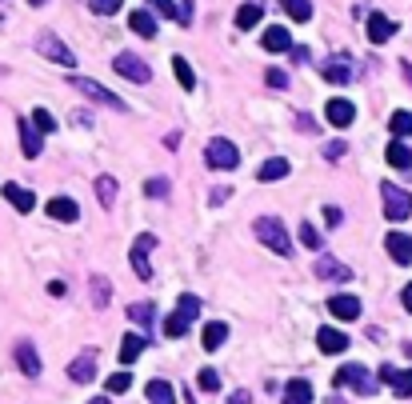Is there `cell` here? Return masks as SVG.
<instances>
[{"label":"cell","mask_w":412,"mask_h":404,"mask_svg":"<svg viewBox=\"0 0 412 404\" xmlns=\"http://www.w3.org/2000/svg\"><path fill=\"white\" fill-rule=\"evenodd\" d=\"M252 233H256V241H261L264 248H272L276 256H292V253H296V248H292V241H288V233H284L281 216H256Z\"/></svg>","instance_id":"1"},{"label":"cell","mask_w":412,"mask_h":404,"mask_svg":"<svg viewBox=\"0 0 412 404\" xmlns=\"http://www.w3.org/2000/svg\"><path fill=\"white\" fill-rule=\"evenodd\" d=\"M336 384H341V388H348V393H356V396H372L384 380H376V376H372L364 364H344L341 373H336Z\"/></svg>","instance_id":"2"},{"label":"cell","mask_w":412,"mask_h":404,"mask_svg":"<svg viewBox=\"0 0 412 404\" xmlns=\"http://www.w3.org/2000/svg\"><path fill=\"white\" fill-rule=\"evenodd\" d=\"M381 201H384V216L392 224H401L412 216V196L404 188H396V184H381Z\"/></svg>","instance_id":"3"},{"label":"cell","mask_w":412,"mask_h":404,"mask_svg":"<svg viewBox=\"0 0 412 404\" xmlns=\"http://www.w3.org/2000/svg\"><path fill=\"white\" fill-rule=\"evenodd\" d=\"M69 89H81L89 101H96V104H104V108H112V112H124L129 104L121 101V96H112L104 84H96V81H89V76H69Z\"/></svg>","instance_id":"4"},{"label":"cell","mask_w":412,"mask_h":404,"mask_svg":"<svg viewBox=\"0 0 412 404\" xmlns=\"http://www.w3.org/2000/svg\"><path fill=\"white\" fill-rule=\"evenodd\" d=\"M204 161H208V168L228 172V168H236V164H241V152H236V144H232V141L216 136V141H208V148H204Z\"/></svg>","instance_id":"5"},{"label":"cell","mask_w":412,"mask_h":404,"mask_svg":"<svg viewBox=\"0 0 412 404\" xmlns=\"http://www.w3.org/2000/svg\"><path fill=\"white\" fill-rule=\"evenodd\" d=\"M36 49H41V56H49V61L64 64V69H72V64H76L72 49L61 41V36H56V32H41V36H36Z\"/></svg>","instance_id":"6"},{"label":"cell","mask_w":412,"mask_h":404,"mask_svg":"<svg viewBox=\"0 0 412 404\" xmlns=\"http://www.w3.org/2000/svg\"><path fill=\"white\" fill-rule=\"evenodd\" d=\"M156 248V236L152 233H141L136 241H132V253H129V261H132V268H136V276L141 281H152V264H149V253Z\"/></svg>","instance_id":"7"},{"label":"cell","mask_w":412,"mask_h":404,"mask_svg":"<svg viewBox=\"0 0 412 404\" xmlns=\"http://www.w3.org/2000/svg\"><path fill=\"white\" fill-rule=\"evenodd\" d=\"M112 69L121 72L124 81H132V84H149L152 81V69L144 61H136V56H129V52H121V56L112 61Z\"/></svg>","instance_id":"8"},{"label":"cell","mask_w":412,"mask_h":404,"mask_svg":"<svg viewBox=\"0 0 412 404\" xmlns=\"http://www.w3.org/2000/svg\"><path fill=\"white\" fill-rule=\"evenodd\" d=\"M324 116H328L332 128H348V124L356 121V104H352V101H341V96H336V101L324 104Z\"/></svg>","instance_id":"9"},{"label":"cell","mask_w":412,"mask_h":404,"mask_svg":"<svg viewBox=\"0 0 412 404\" xmlns=\"http://www.w3.org/2000/svg\"><path fill=\"white\" fill-rule=\"evenodd\" d=\"M312 273L321 276V281H352V268H348V264H341L336 256H316Z\"/></svg>","instance_id":"10"},{"label":"cell","mask_w":412,"mask_h":404,"mask_svg":"<svg viewBox=\"0 0 412 404\" xmlns=\"http://www.w3.org/2000/svg\"><path fill=\"white\" fill-rule=\"evenodd\" d=\"M69 376L76 384H89L92 376H96V348H84L76 360H69Z\"/></svg>","instance_id":"11"},{"label":"cell","mask_w":412,"mask_h":404,"mask_svg":"<svg viewBox=\"0 0 412 404\" xmlns=\"http://www.w3.org/2000/svg\"><path fill=\"white\" fill-rule=\"evenodd\" d=\"M381 380L388 384L396 396H412V368H392V364H384Z\"/></svg>","instance_id":"12"},{"label":"cell","mask_w":412,"mask_h":404,"mask_svg":"<svg viewBox=\"0 0 412 404\" xmlns=\"http://www.w3.org/2000/svg\"><path fill=\"white\" fill-rule=\"evenodd\" d=\"M21 152L29 156V161H36V156L44 152V144H41V128L32 124V116H29V121H21Z\"/></svg>","instance_id":"13"},{"label":"cell","mask_w":412,"mask_h":404,"mask_svg":"<svg viewBox=\"0 0 412 404\" xmlns=\"http://www.w3.org/2000/svg\"><path fill=\"white\" fill-rule=\"evenodd\" d=\"M12 356H16V364H21V373H24V376H32V380L41 376V368H44V364H41V356H36V348H32L29 340H21V344H16V353H12Z\"/></svg>","instance_id":"14"},{"label":"cell","mask_w":412,"mask_h":404,"mask_svg":"<svg viewBox=\"0 0 412 404\" xmlns=\"http://www.w3.org/2000/svg\"><path fill=\"white\" fill-rule=\"evenodd\" d=\"M44 213L52 216V221H76V216H81V208H76V201H72V196H52L49 204H44Z\"/></svg>","instance_id":"15"},{"label":"cell","mask_w":412,"mask_h":404,"mask_svg":"<svg viewBox=\"0 0 412 404\" xmlns=\"http://www.w3.org/2000/svg\"><path fill=\"white\" fill-rule=\"evenodd\" d=\"M328 313L336 316V320H356V316H361V301L348 296V293H341V296H332L328 301Z\"/></svg>","instance_id":"16"},{"label":"cell","mask_w":412,"mask_h":404,"mask_svg":"<svg viewBox=\"0 0 412 404\" xmlns=\"http://www.w3.org/2000/svg\"><path fill=\"white\" fill-rule=\"evenodd\" d=\"M384 248H388V256H392L396 264H412V236H404V233H388Z\"/></svg>","instance_id":"17"},{"label":"cell","mask_w":412,"mask_h":404,"mask_svg":"<svg viewBox=\"0 0 412 404\" xmlns=\"http://www.w3.org/2000/svg\"><path fill=\"white\" fill-rule=\"evenodd\" d=\"M316 344H321L324 356H341L344 348H348V336L336 333V328H321V333H316Z\"/></svg>","instance_id":"18"},{"label":"cell","mask_w":412,"mask_h":404,"mask_svg":"<svg viewBox=\"0 0 412 404\" xmlns=\"http://www.w3.org/2000/svg\"><path fill=\"white\" fill-rule=\"evenodd\" d=\"M4 196L12 201V208H16V213H32V208H36V196H32L24 184H16V181L4 184Z\"/></svg>","instance_id":"19"},{"label":"cell","mask_w":412,"mask_h":404,"mask_svg":"<svg viewBox=\"0 0 412 404\" xmlns=\"http://www.w3.org/2000/svg\"><path fill=\"white\" fill-rule=\"evenodd\" d=\"M392 32H396V24H392L384 12H372V16H368V41H372V44L392 41Z\"/></svg>","instance_id":"20"},{"label":"cell","mask_w":412,"mask_h":404,"mask_svg":"<svg viewBox=\"0 0 412 404\" xmlns=\"http://www.w3.org/2000/svg\"><path fill=\"white\" fill-rule=\"evenodd\" d=\"M129 29L136 32V36H144V41H152V36H156V16H152L149 9L132 12V16H129Z\"/></svg>","instance_id":"21"},{"label":"cell","mask_w":412,"mask_h":404,"mask_svg":"<svg viewBox=\"0 0 412 404\" xmlns=\"http://www.w3.org/2000/svg\"><path fill=\"white\" fill-rule=\"evenodd\" d=\"M288 172H292V164L284 161V156H268V161L256 168V176H261V181H284Z\"/></svg>","instance_id":"22"},{"label":"cell","mask_w":412,"mask_h":404,"mask_svg":"<svg viewBox=\"0 0 412 404\" xmlns=\"http://www.w3.org/2000/svg\"><path fill=\"white\" fill-rule=\"evenodd\" d=\"M264 49H268V52H292V36H288V29H281V24L264 29Z\"/></svg>","instance_id":"23"},{"label":"cell","mask_w":412,"mask_h":404,"mask_svg":"<svg viewBox=\"0 0 412 404\" xmlns=\"http://www.w3.org/2000/svg\"><path fill=\"white\" fill-rule=\"evenodd\" d=\"M224 340H228V324H221V320L204 324V336H201V344L208 348V353H216V348H221Z\"/></svg>","instance_id":"24"},{"label":"cell","mask_w":412,"mask_h":404,"mask_svg":"<svg viewBox=\"0 0 412 404\" xmlns=\"http://www.w3.org/2000/svg\"><path fill=\"white\" fill-rule=\"evenodd\" d=\"M284 404H312V384L308 380H288V388H284Z\"/></svg>","instance_id":"25"},{"label":"cell","mask_w":412,"mask_h":404,"mask_svg":"<svg viewBox=\"0 0 412 404\" xmlns=\"http://www.w3.org/2000/svg\"><path fill=\"white\" fill-rule=\"evenodd\" d=\"M144 344H149V340H144L141 333H129V336H124V340H121V364H132V360H136V356L144 353Z\"/></svg>","instance_id":"26"},{"label":"cell","mask_w":412,"mask_h":404,"mask_svg":"<svg viewBox=\"0 0 412 404\" xmlns=\"http://www.w3.org/2000/svg\"><path fill=\"white\" fill-rule=\"evenodd\" d=\"M384 156H388V164H392V168H412V148H408L404 141H392Z\"/></svg>","instance_id":"27"},{"label":"cell","mask_w":412,"mask_h":404,"mask_svg":"<svg viewBox=\"0 0 412 404\" xmlns=\"http://www.w3.org/2000/svg\"><path fill=\"white\" fill-rule=\"evenodd\" d=\"M144 396H149L152 404H172V400H176V393H172V384H169V380H149Z\"/></svg>","instance_id":"28"},{"label":"cell","mask_w":412,"mask_h":404,"mask_svg":"<svg viewBox=\"0 0 412 404\" xmlns=\"http://www.w3.org/2000/svg\"><path fill=\"white\" fill-rule=\"evenodd\" d=\"M261 21H264V9H261V4H241V12H236V29L248 32V29H256Z\"/></svg>","instance_id":"29"},{"label":"cell","mask_w":412,"mask_h":404,"mask_svg":"<svg viewBox=\"0 0 412 404\" xmlns=\"http://www.w3.org/2000/svg\"><path fill=\"white\" fill-rule=\"evenodd\" d=\"M324 81H332V84H348L352 81V69H348V61H332V64H324Z\"/></svg>","instance_id":"30"},{"label":"cell","mask_w":412,"mask_h":404,"mask_svg":"<svg viewBox=\"0 0 412 404\" xmlns=\"http://www.w3.org/2000/svg\"><path fill=\"white\" fill-rule=\"evenodd\" d=\"M189 316L184 313H169V320H164V336H172V340H181L184 333H189Z\"/></svg>","instance_id":"31"},{"label":"cell","mask_w":412,"mask_h":404,"mask_svg":"<svg viewBox=\"0 0 412 404\" xmlns=\"http://www.w3.org/2000/svg\"><path fill=\"white\" fill-rule=\"evenodd\" d=\"M92 188H96V201H101L104 208L116 201V181H112V176H96V184H92Z\"/></svg>","instance_id":"32"},{"label":"cell","mask_w":412,"mask_h":404,"mask_svg":"<svg viewBox=\"0 0 412 404\" xmlns=\"http://www.w3.org/2000/svg\"><path fill=\"white\" fill-rule=\"evenodd\" d=\"M172 72H176L181 89H196V76H192V69H189V61H184V56H172Z\"/></svg>","instance_id":"33"},{"label":"cell","mask_w":412,"mask_h":404,"mask_svg":"<svg viewBox=\"0 0 412 404\" xmlns=\"http://www.w3.org/2000/svg\"><path fill=\"white\" fill-rule=\"evenodd\" d=\"M152 12H161V16H169V21H181L184 24V9H176L172 0H149Z\"/></svg>","instance_id":"34"},{"label":"cell","mask_w":412,"mask_h":404,"mask_svg":"<svg viewBox=\"0 0 412 404\" xmlns=\"http://www.w3.org/2000/svg\"><path fill=\"white\" fill-rule=\"evenodd\" d=\"M281 4H284V12H288L292 21H308V16H312L308 0H281Z\"/></svg>","instance_id":"35"},{"label":"cell","mask_w":412,"mask_h":404,"mask_svg":"<svg viewBox=\"0 0 412 404\" xmlns=\"http://www.w3.org/2000/svg\"><path fill=\"white\" fill-rule=\"evenodd\" d=\"M388 128L396 132V136H412V112H392V121H388Z\"/></svg>","instance_id":"36"},{"label":"cell","mask_w":412,"mask_h":404,"mask_svg":"<svg viewBox=\"0 0 412 404\" xmlns=\"http://www.w3.org/2000/svg\"><path fill=\"white\" fill-rule=\"evenodd\" d=\"M176 313H184V316H189V320H196V316H201V296L184 293L181 301H176Z\"/></svg>","instance_id":"37"},{"label":"cell","mask_w":412,"mask_h":404,"mask_svg":"<svg viewBox=\"0 0 412 404\" xmlns=\"http://www.w3.org/2000/svg\"><path fill=\"white\" fill-rule=\"evenodd\" d=\"M104 388H109L112 396H121V393H129V388H132V376H129V373H112Z\"/></svg>","instance_id":"38"},{"label":"cell","mask_w":412,"mask_h":404,"mask_svg":"<svg viewBox=\"0 0 412 404\" xmlns=\"http://www.w3.org/2000/svg\"><path fill=\"white\" fill-rule=\"evenodd\" d=\"M129 320L141 324V328H149V324H152V304H132V308H129Z\"/></svg>","instance_id":"39"},{"label":"cell","mask_w":412,"mask_h":404,"mask_svg":"<svg viewBox=\"0 0 412 404\" xmlns=\"http://www.w3.org/2000/svg\"><path fill=\"white\" fill-rule=\"evenodd\" d=\"M196 384H201L204 393H216V388H221V373H216V368H201Z\"/></svg>","instance_id":"40"},{"label":"cell","mask_w":412,"mask_h":404,"mask_svg":"<svg viewBox=\"0 0 412 404\" xmlns=\"http://www.w3.org/2000/svg\"><path fill=\"white\" fill-rule=\"evenodd\" d=\"M112 288L104 284V276H92V304H109Z\"/></svg>","instance_id":"41"},{"label":"cell","mask_w":412,"mask_h":404,"mask_svg":"<svg viewBox=\"0 0 412 404\" xmlns=\"http://www.w3.org/2000/svg\"><path fill=\"white\" fill-rule=\"evenodd\" d=\"M144 192H149L152 201H161V196H169V181H164V176H152V181L144 184Z\"/></svg>","instance_id":"42"},{"label":"cell","mask_w":412,"mask_h":404,"mask_svg":"<svg viewBox=\"0 0 412 404\" xmlns=\"http://www.w3.org/2000/svg\"><path fill=\"white\" fill-rule=\"evenodd\" d=\"M32 124H36L41 132H52V128H56V121H52V112H44V108H36V112H32Z\"/></svg>","instance_id":"43"},{"label":"cell","mask_w":412,"mask_h":404,"mask_svg":"<svg viewBox=\"0 0 412 404\" xmlns=\"http://www.w3.org/2000/svg\"><path fill=\"white\" fill-rule=\"evenodd\" d=\"M92 12H101V16H112V12L121 9V0H89Z\"/></svg>","instance_id":"44"},{"label":"cell","mask_w":412,"mask_h":404,"mask_svg":"<svg viewBox=\"0 0 412 404\" xmlns=\"http://www.w3.org/2000/svg\"><path fill=\"white\" fill-rule=\"evenodd\" d=\"M264 81H268L272 89H288V72H281V69H268V72H264Z\"/></svg>","instance_id":"45"},{"label":"cell","mask_w":412,"mask_h":404,"mask_svg":"<svg viewBox=\"0 0 412 404\" xmlns=\"http://www.w3.org/2000/svg\"><path fill=\"white\" fill-rule=\"evenodd\" d=\"M301 241H304V248H321V236H316L312 224H301Z\"/></svg>","instance_id":"46"},{"label":"cell","mask_w":412,"mask_h":404,"mask_svg":"<svg viewBox=\"0 0 412 404\" xmlns=\"http://www.w3.org/2000/svg\"><path fill=\"white\" fill-rule=\"evenodd\" d=\"M344 152H348V148H344V141H336V144H328V148H324V156H328V161H341Z\"/></svg>","instance_id":"47"},{"label":"cell","mask_w":412,"mask_h":404,"mask_svg":"<svg viewBox=\"0 0 412 404\" xmlns=\"http://www.w3.org/2000/svg\"><path fill=\"white\" fill-rule=\"evenodd\" d=\"M296 128H301V132H316V121H312L308 112H301V116H296Z\"/></svg>","instance_id":"48"},{"label":"cell","mask_w":412,"mask_h":404,"mask_svg":"<svg viewBox=\"0 0 412 404\" xmlns=\"http://www.w3.org/2000/svg\"><path fill=\"white\" fill-rule=\"evenodd\" d=\"M324 221H328L332 228H336V224H341V208H324Z\"/></svg>","instance_id":"49"},{"label":"cell","mask_w":412,"mask_h":404,"mask_svg":"<svg viewBox=\"0 0 412 404\" xmlns=\"http://www.w3.org/2000/svg\"><path fill=\"white\" fill-rule=\"evenodd\" d=\"M401 301H404V308L412 313V284H404V293H401Z\"/></svg>","instance_id":"50"},{"label":"cell","mask_w":412,"mask_h":404,"mask_svg":"<svg viewBox=\"0 0 412 404\" xmlns=\"http://www.w3.org/2000/svg\"><path fill=\"white\" fill-rule=\"evenodd\" d=\"M248 400H252V396L241 388V393H232V400H228V404H248Z\"/></svg>","instance_id":"51"},{"label":"cell","mask_w":412,"mask_h":404,"mask_svg":"<svg viewBox=\"0 0 412 404\" xmlns=\"http://www.w3.org/2000/svg\"><path fill=\"white\" fill-rule=\"evenodd\" d=\"M184 24H192V0H184Z\"/></svg>","instance_id":"52"},{"label":"cell","mask_w":412,"mask_h":404,"mask_svg":"<svg viewBox=\"0 0 412 404\" xmlns=\"http://www.w3.org/2000/svg\"><path fill=\"white\" fill-rule=\"evenodd\" d=\"M404 76H408V84H412V64H404Z\"/></svg>","instance_id":"53"},{"label":"cell","mask_w":412,"mask_h":404,"mask_svg":"<svg viewBox=\"0 0 412 404\" xmlns=\"http://www.w3.org/2000/svg\"><path fill=\"white\" fill-rule=\"evenodd\" d=\"M89 404H109V396H96V400H89Z\"/></svg>","instance_id":"54"},{"label":"cell","mask_w":412,"mask_h":404,"mask_svg":"<svg viewBox=\"0 0 412 404\" xmlns=\"http://www.w3.org/2000/svg\"><path fill=\"white\" fill-rule=\"evenodd\" d=\"M29 4H32V9H41V4H49V0H29Z\"/></svg>","instance_id":"55"}]
</instances>
